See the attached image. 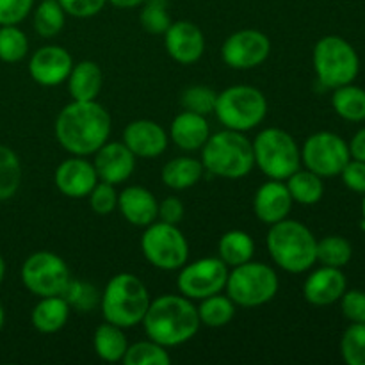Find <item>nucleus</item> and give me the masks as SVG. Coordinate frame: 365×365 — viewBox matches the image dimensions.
Here are the masks:
<instances>
[{
	"mask_svg": "<svg viewBox=\"0 0 365 365\" xmlns=\"http://www.w3.org/2000/svg\"><path fill=\"white\" fill-rule=\"evenodd\" d=\"M53 130L59 145L71 155H95L96 150L109 141L110 114L96 100H73L61 109Z\"/></svg>",
	"mask_w": 365,
	"mask_h": 365,
	"instance_id": "nucleus-1",
	"label": "nucleus"
},
{
	"mask_svg": "<svg viewBox=\"0 0 365 365\" xmlns=\"http://www.w3.org/2000/svg\"><path fill=\"white\" fill-rule=\"evenodd\" d=\"M141 324L150 341L164 348L185 344L202 327L192 299L182 294H164L152 299Z\"/></svg>",
	"mask_w": 365,
	"mask_h": 365,
	"instance_id": "nucleus-2",
	"label": "nucleus"
},
{
	"mask_svg": "<svg viewBox=\"0 0 365 365\" xmlns=\"http://www.w3.org/2000/svg\"><path fill=\"white\" fill-rule=\"evenodd\" d=\"M317 239L309 227L294 220H282L267 232V252L284 271L299 274L317 262Z\"/></svg>",
	"mask_w": 365,
	"mask_h": 365,
	"instance_id": "nucleus-3",
	"label": "nucleus"
},
{
	"mask_svg": "<svg viewBox=\"0 0 365 365\" xmlns=\"http://www.w3.org/2000/svg\"><path fill=\"white\" fill-rule=\"evenodd\" d=\"M203 170L214 177L239 180L250 175L255 166L253 159V143L245 135V132L225 130L216 132L207 139L202 148Z\"/></svg>",
	"mask_w": 365,
	"mask_h": 365,
	"instance_id": "nucleus-4",
	"label": "nucleus"
},
{
	"mask_svg": "<svg viewBox=\"0 0 365 365\" xmlns=\"http://www.w3.org/2000/svg\"><path fill=\"white\" fill-rule=\"evenodd\" d=\"M150 302L152 298L141 278L132 273H120L107 282L100 298V309L107 323L127 330L143 323Z\"/></svg>",
	"mask_w": 365,
	"mask_h": 365,
	"instance_id": "nucleus-5",
	"label": "nucleus"
},
{
	"mask_svg": "<svg viewBox=\"0 0 365 365\" xmlns=\"http://www.w3.org/2000/svg\"><path fill=\"white\" fill-rule=\"evenodd\" d=\"M255 166L271 180H287L302 168V150L289 132L267 127L253 139Z\"/></svg>",
	"mask_w": 365,
	"mask_h": 365,
	"instance_id": "nucleus-6",
	"label": "nucleus"
},
{
	"mask_svg": "<svg viewBox=\"0 0 365 365\" xmlns=\"http://www.w3.org/2000/svg\"><path fill=\"white\" fill-rule=\"evenodd\" d=\"M214 114L225 128L248 132L259 127L267 116V100L253 86H230L217 93Z\"/></svg>",
	"mask_w": 365,
	"mask_h": 365,
	"instance_id": "nucleus-7",
	"label": "nucleus"
},
{
	"mask_svg": "<svg viewBox=\"0 0 365 365\" xmlns=\"http://www.w3.org/2000/svg\"><path fill=\"white\" fill-rule=\"evenodd\" d=\"M280 280L277 271L264 262H250L228 271L227 294L232 302L245 309H255L269 303L277 296Z\"/></svg>",
	"mask_w": 365,
	"mask_h": 365,
	"instance_id": "nucleus-8",
	"label": "nucleus"
},
{
	"mask_svg": "<svg viewBox=\"0 0 365 365\" xmlns=\"http://www.w3.org/2000/svg\"><path fill=\"white\" fill-rule=\"evenodd\" d=\"M312 63L317 81L331 89L351 84L360 70L359 53L339 36H324L316 43Z\"/></svg>",
	"mask_w": 365,
	"mask_h": 365,
	"instance_id": "nucleus-9",
	"label": "nucleus"
},
{
	"mask_svg": "<svg viewBox=\"0 0 365 365\" xmlns=\"http://www.w3.org/2000/svg\"><path fill=\"white\" fill-rule=\"evenodd\" d=\"M141 252L157 269L178 271L189 259V242L178 225L153 221L143 232Z\"/></svg>",
	"mask_w": 365,
	"mask_h": 365,
	"instance_id": "nucleus-10",
	"label": "nucleus"
},
{
	"mask_svg": "<svg viewBox=\"0 0 365 365\" xmlns=\"http://www.w3.org/2000/svg\"><path fill=\"white\" fill-rule=\"evenodd\" d=\"M21 284L31 294L38 298L45 296H61L71 273L68 264L52 252H36L27 257L21 266Z\"/></svg>",
	"mask_w": 365,
	"mask_h": 365,
	"instance_id": "nucleus-11",
	"label": "nucleus"
},
{
	"mask_svg": "<svg viewBox=\"0 0 365 365\" xmlns=\"http://www.w3.org/2000/svg\"><path fill=\"white\" fill-rule=\"evenodd\" d=\"M177 287L189 299L209 298L225 291L228 280V266L220 257H205L180 267Z\"/></svg>",
	"mask_w": 365,
	"mask_h": 365,
	"instance_id": "nucleus-12",
	"label": "nucleus"
},
{
	"mask_svg": "<svg viewBox=\"0 0 365 365\" xmlns=\"http://www.w3.org/2000/svg\"><path fill=\"white\" fill-rule=\"evenodd\" d=\"M349 160L351 153L348 143L334 132H316L302 148V163L307 170L323 178L341 175Z\"/></svg>",
	"mask_w": 365,
	"mask_h": 365,
	"instance_id": "nucleus-13",
	"label": "nucleus"
},
{
	"mask_svg": "<svg viewBox=\"0 0 365 365\" xmlns=\"http://www.w3.org/2000/svg\"><path fill=\"white\" fill-rule=\"evenodd\" d=\"M271 53V41L257 29H242L225 39L221 57L232 70H252L260 66Z\"/></svg>",
	"mask_w": 365,
	"mask_h": 365,
	"instance_id": "nucleus-14",
	"label": "nucleus"
},
{
	"mask_svg": "<svg viewBox=\"0 0 365 365\" xmlns=\"http://www.w3.org/2000/svg\"><path fill=\"white\" fill-rule=\"evenodd\" d=\"M71 68L73 57L64 46L59 45L41 46L29 59V73L32 81L45 88H53L66 82Z\"/></svg>",
	"mask_w": 365,
	"mask_h": 365,
	"instance_id": "nucleus-15",
	"label": "nucleus"
},
{
	"mask_svg": "<svg viewBox=\"0 0 365 365\" xmlns=\"http://www.w3.org/2000/svg\"><path fill=\"white\" fill-rule=\"evenodd\" d=\"M164 46L173 61L180 64H195L205 52V38L196 24L189 20L171 21L164 32Z\"/></svg>",
	"mask_w": 365,
	"mask_h": 365,
	"instance_id": "nucleus-16",
	"label": "nucleus"
},
{
	"mask_svg": "<svg viewBox=\"0 0 365 365\" xmlns=\"http://www.w3.org/2000/svg\"><path fill=\"white\" fill-rule=\"evenodd\" d=\"M138 157L128 150L123 141H107L95 152V166L98 180L118 185L128 180L135 170Z\"/></svg>",
	"mask_w": 365,
	"mask_h": 365,
	"instance_id": "nucleus-17",
	"label": "nucleus"
},
{
	"mask_svg": "<svg viewBox=\"0 0 365 365\" xmlns=\"http://www.w3.org/2000/svg\"><path fill=\"white\" fill-rule=\"evenodd\" d=\"M53 182L59 189L61 195L68 198L81 200L89 196L93 187L98 182L95 166L84 157L71 155L70 159L63 160L53 173Z\"/></svg>",
	"mask_w": 365,
	"mask_h": 365,
	"instance_id": "nucleus-18",
	"label": "nucleus"
},
{
	"mask_svg": "<svg viewBox=\"0 0 365 365\" xmlns=\"http://www.w3.org/2000/svg\"><path fill=\"white\" fill-rule=\"evenodd\" d=\"M123 143L139 159H155L168 148V134L157 121L134 120L125 127Z\"/></svg>",
	"mask_w": 365,
	"mask_h": 365,
	"instance_id": "nucleus-19",
	"label": "nucleus"
},
{
	"mask_svg": "<svg viewBox=\"0 0 365 365\" xmlns=\"http://www.w3.org/2000/svg\"><path fill=\"white\" fill-rule=\"evenodd\" d=\"M346 285L348 282L341 267L323 266L309 274L303 284V296L310 305L327 307L342 298Z\"/></svg>",
	"mask_w": 365,
	"mask_h": 365,
	"instance_id": "nucleus-20",
	"label": "nucleus"
},
{
	"mask_svg": "<svg viewBox=\"0 0 365 365\" xmlns=\"http://www.w3.org/2000/svg\"><path fill=\"white\" fill-rule=\"evenodd\" d=\"M292 203L294 200L284 180H269L257 189L255 198H253V210L264 225L271 227L289 216Z\"/></svg>",
	"mask_w": 365,
	"mask_h": 365,
	"instance_id": "nucleus-21",
	"label": "nucleus"
},
{
	"mask_svg": "<svg viewBox=\"0 0 365 365\" xmlns=\"http://www.w3.org/2000/svg\"><path fill=\"white\" fill-rule=\"evenodd\" d=\"M118 210L130 225L145 228L157 221L159 203L146 187L130 185L118 195Z\"/></svg>",
	"mask_w": 365,
	"mask_h": 365,
	"instance_id": "nucleus-22",
	"label": "nucleus"
},
{
	"mask_svg": "<svg viewBox=\"0 0 365 365\" xmlns=\"http://www.w3.org/2000/svg\"><path fill=\"white\" fill-rule=\"evenodd\" d=\"M170 138L184 152H196L202 150L210 138V125L202 114L182 110L171 121Z\"/></svg>",
	"mask_w": 365,
	"mask_h": 365,
	"instance_id": "nucleus-23",
	"label": "nucleus"
},
{
	"mask_svg": "<svg viewBox=\"0 0 365 365\" xmlns=\"http://www.w3.org/2000/svg\"><path fill=\"white\" fill-rule=\"evenodd\" d=\"M70 312V305L63 296H45L32 309L31 323L39 334H56L66 327Z\"/></svg>",
	"mask_w": 365,
	"mask_h": 365,
	"instance_id": "nucleus-24",
	"label": "nucleus"
},
{
	"mask_svg": "<svg viewBox=\"0 0 365 365\" xmlns=\"http://www.w3.org/2000/svg\"><path fill=\"white\" fill-rule=\"evenodd\" d=\"M103 75L95 61H81L73 64L68 75V89L73 100L78 102H91L96 100L102 89Z\"/></svg>",
	"mask_w": 365,
	"mask_h": 365,
	"instance_id": "nucleus-25",
	"label": "nucleus"
},
{
	"mask_svg": "<svg viewBox=\"0 0 365 365\" xmlns=\"http://www.w3.org/2000/svg\"><path fill=\"white\" fill-rule=\"evenodd\" d=\"M203 164L202 160L195 159V157H175L171 159L166 166L160 171V178H163L164 185L173 191H184V189L192 187L200 182L203 177Z\"/></svg>",
	"mask_w": 365,
	"mask_h": 365,
	"instance_id": "nucleus-26",
	"label": "nucleus"
},
{
	"mask_svg": "<svg viewBox=\"0 0 365 365\" xmlns=\"http://www.w3.org/2000/svg\"><path fill=\"white\" fill-rule=\"evenodd\" d=\"M93 346H95V353L103 362L114 364L123 360L128 348V341L125 337L123 328L106 321L96 328L95 335H93Z\"/></svg>",
	"mask_w": 365,
	"mask_h": 365,
	"instance_id": "nucleus-27",
	"label": "nucleus"
},
{
	"mask_svg": "<svg viewBox=\"0 0 365 365\" xmlns=\"http://www.w3.org/2000/svg\"><path fill=\"white\" fill-rule=\"evenodd\" d=\"M217 253L228 267L241 266V264L253 260L255 242H253L252 235L246 232L230 230L221 235L220 242H217Z\"/></svg>",
	"mask_w": 365,
	"mask_h": 365,
	"instance_id": "nucleus-28",
	"label": "nucleus"
},
{
	"mask_svg": "<svg viewBox=\"0 0 365 365\" xmlns=\"http://www.w3.org/2000/svg\"><path fill=\"white\" fill-rule=\"evenodd\" d=\"M287 189L292 200L302 205H314L319 202L324 195L323 177L316 175L310 170H298L287 178Z\"/></svg>",
	"mask_w": 365,
	"mask_h": 365,
	"instance_id": "nucleus-29",
	"label": "nucleus"
},
{
	"mask_svg": "<svg viewBox=\"0 0 365 365\" xmlns=\"http://www.w3.org/2000/svg\"><path fill=\"white\" fill-rule=\"evenodd\" d=\"M235 303L232 302L230 296H225L223 292L220 294L203 298L196 309H198L200 323L209 328H223L234 319L235 316Z\"/></svg>",
	"mask_w": 365,
	"mask_h": 365,
	"instance_id": "nucleus-30",
	"label": "nucleus"
},
{
	"mask_svg": "<svg viewBox=\"0 0 365 365\" xmlns=\"http://www.w3.org/2000/svg\"><path fill=\"white\" fill-rule=\"evenodd\" d=\"M331 106L335 113L348 121L365 120V89L359 86L346 84L335 88L331 96Z\"/></svg>",
	"mask_w": 365,
	"mask_h": 365,
	"instance_id": "nucleus-31",
	"label": "nucleus"
},
{
	"mask_svg": "<svg viewBox=\"0 0 365 365\" xmlns=\"http://www.w3.org/2000/svg\"><path fill=\"white\" fill-rule=\"evenodd\" d=\"M24 178L20 157L9 146L0 145V202L11 200L18 192Z\"/></svg>",
	"mask_w": 365,
	"mask_h": 365,
	"instance_id": "nucleus-32",
	"label": "nucleus"
},
{
	"mask_svg": "<svg viewBox=\"0 0 365 365\" xmlns=\"http://www.w3.org/2000/svg\"><path fill=\"white\" fill-rule=\"evenodd\" d=\"M64 24H66V13L57 0H41L36 6L32 16L36 34L41 38H53L63 31Z\"/></svg>",
	"mask_w": 365,
	"mask_h": 365,
	"instance_id": "nucleus-33",
	"label": "nucleus"
},
{
	"mask_svg": "<svg viewBox=\"0 0 365 365\" xmlns=\"http://www.w3.org/2000/svg\"><path fill=\"white\" fill-rule=\"evenodd\" d=\"M64 299L70 305L71 310H77V312H93L96 307L100 305V298H102V292L95 287L93 284L84 280H75L71 278L68 282V285L63 291Z\"/></svg>",
	"mask_w": 365,
	"mask_h": 365,
	"instance_id": "nucleus-34",
	"label": "nucleus"
},
{
	"mask_svg": "<svg viewBox=\"0 0 365 365\" xmlns=\"http://www.w3.org/2000/svg\"><path fill=\"white\" fill-rule=\"evenodd\" d=\"M121 362L125 365H170L171 356L168 348L148 339L128 346Z\"/></svg>",
	"mask_w": 365,
	"mask_h": 365,
	"instance_id": "nucleus-35",
	"label": "nucleus"
},
{
	"mask_svg": "<svg viewBox=\"0 0 365 365\" xmlns=\"http://www.w3.org/2000/svg\"><path fill=\"white\" fill-rule=\"evenodd\" d=\"M316 255L323 266L344 267L351 260L353 248L349 241H346L341 235H328L317 241Z\"/></svg>",
	"mask_w": 365,
	"mask_h": 365,
	"instance_id": "nucleus-36",
	"label": "nucleus"
},
{
	"mask_svg": "<svg viewBox=\"0 0 365 365\" xmlns=\"http://www.w3.org/2000/svg\"><path fill=\"white\" fill-rule=\"evenodd\" d=\"M29 52V39L18 25H0V61L18 63Z\"/></svg>",
	"mask_w": 365,
	"mask_h": 365,
	"instance_id": "nucleus-37",
	"label": "nucleus"
},
{
	"mask_svg": "<svg viewBox=\"0 0 365 365\" xmlns=\"http://www.w3.org/2000/svg\"><path fill=\"white\" fill-rule=\"evenodd\" d=\"M341 353L348 365H365V323H353L344 331Z\"/></svg>",
	"mask_w": 365,
	"mask_h": 365,
	"instance_id": "nucleus-38",
	"label": "nucleus"
},
{
	"mask_svg": "<svg viewBox=\"0 0 365 365\" xmlns=\"http://www.w3.org/2000/svg\"><path fill=\"white\" fill-rule=\"evenodd\" d=\"M216 100L217 93L207 86H189L180 95V103L184 110H191V113L202 114V116L214 113Z\"/></svg>",
	"mask_w": 365,
	"mask_h": 365,
	"instance_id": "nucleus-39",
	"label": "nucleus"
},
{
	"mask_svg": "<svg viewBox=\"0 0 365 365\" xmlns=\"http://www.w3.org/2000/svg\"><path fill=\"white\" fill-rule=\"evenodd\" d=\"M141 25L150 34H164L171 25L168 0H145L141 11Z\"/></svg>",
	"mask_w": 365,
	"mask_h": 365,
	"instance_id": "nucleus-40",
	"label": "nucleus"
},
{
	"mask_svg": "<svg viewBox=\"0 0 365 365\" xmlns=\"http://www.w3.org/2000/svg\"><path fill=\"white\" fill-rule=\"evenodd\" d=\"M88 198L93 212L100 214V216H107V214L114 212L118 209V192L114 185L107 184V182H96Z\"/></svg>",
	"mask_w": 365,
	"mask_h": 365,
	"instance_id": "nucleus-41",
	"label": "nucleus"
},
{
	"mask_svg": "<svg viewBox=\"0 0 365 365\" xmlns=\"http://www.w3.org/2000/svg\"><path fill=\"white\" fill-rule=\"evenodd\" d=\"M34 9V0H0V25H18Z\"/></svg>",
	"mask_w": 365,
	"mask_h": 365,
	"instance_id": "nucleus-42",
	"label": "nucleus"
},
{
	"mask_svg": "<svg viewBox=\"0 0 365 365\" xmlns=\"http://www.w3.org/2000/svg\"><path fill=\"white\" fill-rule=\"evenodd\" d=\"M64 13L73 18H91L106 7L107 0H57Z\"/></svg>",
	"mask_w": 365,
	"mask_h": 365,
	"instance_id": "nucleus-43",
	"label": "nucleus"
},
{
	"mask_svg": "<svg viewBox=\"0 0 365 365\" xmlns=\"http://www.w3.org/2000/svg\"><path fill=\"white\" fill-rule=\"evenodd\" d=\"M342 314L351 323H365V292L346 291L341 298Z\"/></svg>",
	"mask_w": 365,
	"mask_h": 365,
	"instance_id": "nucleus-44",
	"label": "nucleus"
},
{
	"mask_svg": "<svg viewBox=\"0 0 365 365\" xmlns=\"http://www.w3.org/2000/svg\"><path fill=\"white\" fill-rule=\"evenodd\" d=\"M342 182L348 185L351 191L365 192V163L364 160H349L341 171Z\"/></svg>",
	"mask_w": 365,
	"mask_h": 365,
	"instance_id": "nucleus-45",
	"label": "nucleus"
},
{
	"mask_svg": "<svg viewBox=\"0 0 365 365\" xmlns=\"http://www.w3.org/2000/svg\"><path fill=\"white\" fill-rule=\"evenodd\" d=\"M182 217H184V203L177 196L164 198L159 203V216H157V220L170 225H178L182 221Z\"/></svg>",
	"mask_w": 365,
	"mask_h": 365,
	"instance_id": "nucleus-46",
	"label": "nucleus"
},
{
	"mask_svg": "<svg viewBox=\"0 0 365 365\" xmlns=\"http://www.w3.org/2000/svg\"><path fill=\"white\" fill-rule=\"evenodd\" d=\"M348 146H349V153H351L353 159L364 160L365 163V128L356 132L355 138L351 139V143H349Z\"/></svg>",
	"mask_w": 365,
	"mask_h": 365,
	"instance_id": "nucleus-47",
	"label": "nucleus"
},
{
	"mask_svg": "<svg viewBox=\"0 0 365 365\" xmlns=\"http://www.w3.org/2000/svg\"><path fill=\"white\" fill-rule=\"evenodd\" d=\"M107 4L118 7V9H134L145 4V0H107Z\"/></svg>",
	"mask_w": 365,
	"mask_h": 365,
	"instance_id": "nucleus-48",
	"label": "nucleus"
},
{
	"mask_svg": "<svg viewBox=\"0 0 365 365\" xmlns=\"http://www.w3.org/2000/svg\"><path fill=\"white\" fill-rule=\"evenodd\" d=\"M4 277H6V260L0 255V284L4 282Z\"/></svg>",
	"mask_w": 365,
	"mask_h": 365,
	"instance_id": "nucleus-49",
	"label": "nucleus"
},
{
	"mask_svg": "<svg viewBox=\"0 0 365 365\" xmlns=\"http://www.w3.org/2000/svg\"><path fill=\"white\" fill-rule=\"evenodd\" d=\"M4 323H6V310H4L2 303H0V330L4 328Z\"/></svg>",
	"mask_w": 365,
	"mask_h": 365,
	"instance_id": "nucleus-50",
	"label": "nucleus"
},
{
	"mask_svg": "<svg viewBox=\"0 0 365 365\" xmlns=\"http://www.w3.org/2000/svg\"><path fill=\"white\" fill-rule=\"evenodd\" d=\"M364 217H365V198H364Z\"/></svg>",
	"mask_w": 365,
	"mask_h": 365,
	"instance_id": "nucleus-51",
	"label": "nucleus"
}]
</instances>
